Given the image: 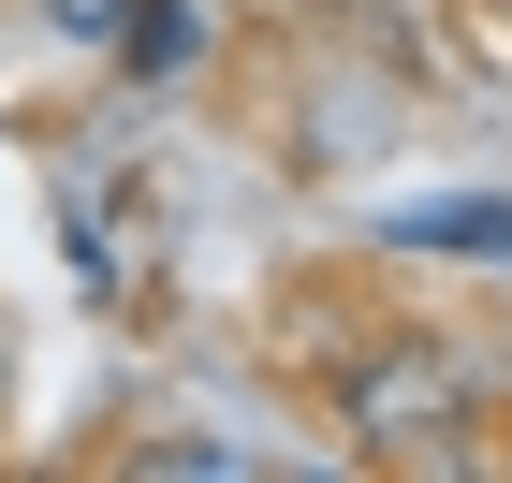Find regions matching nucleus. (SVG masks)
<instances>
[{
	"label": "nucleus",
	"mask_w": 512,
	"mask_h": 483,
	"mask_svg": "<svg viewBox=\"0 0 512 483\" xmlns=\"http://www.w3.org/2000/svg\"><path fill=\"white\" fill-rule=\"evenodd\" d=\"M59 30H132V0H44Z\"/></svg>",
	"instance_id": "1"
},
{
	"label": "nucleus",
	"mask_w": 512,
	"mask_h": 483,
	"mask_svg": "<svg viewBox=\"0 0 512 483\" xmlns=\"http://www.w3.org/2000/svg\"><path fill=\"white\" fill-rule=\"evenodd\" d=\"M498 15H512V0H498Z\"/></svg>",
	"instance_id": "2"
}]
</instances>
